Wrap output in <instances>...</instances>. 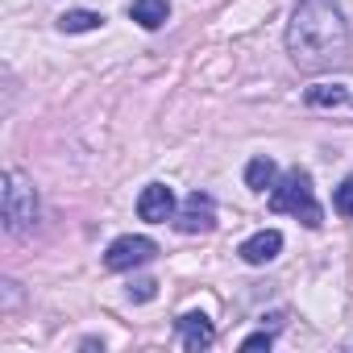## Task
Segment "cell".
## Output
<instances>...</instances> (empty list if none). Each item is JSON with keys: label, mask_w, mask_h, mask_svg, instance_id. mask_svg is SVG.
<instances>
[{"label": "cell", "mask_w": 353, "mask_h": 353, "mask_svg": "<svg viewBox=\"0 0 353 353\" xmlns=\"http://www.w3.org/2000/svg\"><path fill=\"white\" fill-rule=\"evenodd\" d=\"M287 50L303 71H324L349 54V26L332 0H299L287 26Z\"/></svg>", "instance_id": "1"}, {"label": "cell", "mask_w": 353, "mask_h": 353, "mask_svg": "<svg viewBox=\"0 0 353 353\" xmlns=\"http://www.w3.org/2000/svg\"><path fill=\"white\" fill-rule=\"evenodd\" d=\"M270 208L274 212H291L295 221H303L307 229H320L324 225V216H320V204H316V196H312V174L307 170H287L283 179L274 183V192H270Z\"/></svg>", "instance_id": "2"}, {"label": "cell", "mask_w": 353, "mask_h": 353, "mask_svg": "<svg viewBox=\"0 0 353 353\" xmlns=\"http://www.w3.org/2000/svg\"><path fill=\"white\" fill-rule=\"evenodd\" d=\"M34 221H38V192L21 170H9L5 174V229L26 233L34 229Z\"/></svg>", "instance_id": "3"}, {"label": "cell", "mask_w": 353, "mask_h": 353, "mask_svg": "<svg viewBox=\"0 0 353 353\" xmlns=\"http://www.w3.org/2000/svg\"><path fill=\"white\" fill-rule=\"evenodd\" d=\"M158 258V245L150 237H117L104 254V266L108 270H133V266H145Z\"/></svg>", "instance_id": "4"}, {"label": "cell", "mask_w": 353, "mask_h": 353, "mask_svg": "<svg viewBox=\"0 0 353 353\" xmlns=\"http://www.w3.org/2000/svg\"><path fill=\"white\" fill-rule=\"evenodd\" d=\"M174 229L179 233H212L216 229V204L208 192H192L183 208L174 212Z\"/></svg>", "instance_id": "5"}, {"label": "cell", "mask_w": 353, "mask_h": 353, "mask_svg": "<svg viewBox=\"0 0 353 353\" xmlns=\"http://www.w3.org/2000/svg\"><path fill=\"white\" fill-rule=\"evenodd\" d=\"M137 216L150 221V225L174 221V192H170L166 183H150V188L141 192V200H137Z\"/></svg>", "instance_id": "6"}, {"label": "cell", "mask_w": 353, "mask_h": 353, "mask_svg": "<svg viewBox=\"0 0 353 353\" xmlns=\"http://www.w3.org/2000/svg\"><path fill=\"white\" fill-rule=\"evenodd\" d=\"M212 341H216V328H212V320H208L204 312L179 316V345H183L188 353H200V349H208Z\"/></svg>", "instance_id": "7"}, {"label": "cell", "mask_w": 353, "mask_h": 353, "mask_svg": "<svg viewBox=\"0 0 353 353\" xmlns=\"http://www.w3.org/2000/svg\"><path fill=\"white\" fill-rule=\"evenodd\" d=\"M279 250H283V233H279V229H262V233H254L250 241H241L237 254H241L250 266H266V262L279 258Z\"/></svg>", "instance_id": "8"}, {"label": "cell", "mask_w": 353, "mask_h": 353, "mask_svg": "<svg viewBox=\"0 0 353 353\" xmlns=\"http://www.w3.org/2000/svg\"><path fill=\"white\" fill-rule=\"evenodd\" d=\"M129 17H133L141 30H158V26H166L170 5H166V0H133V5H129Z\"/></svg>", "instance_id": "9"}, {"label": "cell", "mask_w": 353, "mask_h": 353, "mask_svg": "<svg viewBox=\"0 0 353 353\" xmlns=\"http://www.w3.org/2000/svg\"><path fill=\"white\" fill-rule=\"evenodd\" d=\"M274 179H279V166H274V158H266V154H258V158L245 166V188H250V192H266V188H274Z\"/></svg>", "instance_id": "10"}, {"label": "cell", "mask_w": 353, "mask_h": 353, "mask_svg": "<svg viewBox=\"0 0 353 353\" xmlns=\"http://www.w3.org/2000/svg\"><path fill=\"white\" fill-rule=\"evenodd\" d=\"M100 26H104V17L92 13V9H67L59 17V30L63 34H88V30H100Z\"/></svg>", "instance_id": "11"}, {"label": "cell", "mask_w": 353, "mask_h": 353, "mask_svg": "<svg viewBox=\"0 0 353 353\" xmlns=\"http://www.w3.org/2000/svg\"><path fill=\"white\" fill-rule=\"evenodd\" d=\"M307 104L312 108H341V104H349V88H341V83H316V88H307Z\"/></svg>", "instance_id": "12"}, {"label": "cell", "mask_w": 353, "mask_h": 353, "mask_svg": "<svg viewBox=\"0 0 353 353\" xmlns=\"http://www.w3.org/2000/svg\"><path fill=\"white\" fill-rule=\"evenodd\" d=\"M332 208L341 212V216H353V174L336 188V196H332Z\"/></svg>", "instance_id": "13"}, {"label": "cell", "mask_w": 353, "mask_h": 353, "mask_svg": "<svg viewBox=\"0 0 353 353\" xmlns=\"http://www.w3.org/2000/svg\"><path fill=\"white\" fill-rule=\"evenodd\" d=\"M154 295H158V283H154V279H137V283L129 287V299H133V303H150Z\"/></svg>", "instance_id": "14"}, {"label": "cell", "mask_w": 353, "mask_h": 353, "mask_svg": "<svg viewBox=\"0 0 353 353\" xmlns=\"http://www.w3.org/2000/svg\"><path fill=\"white\" fill-rule=\"evenodd\" d=\"M270 341H274V332H266V328H262V332L245 336V341H241V349H270Z\"/></svg>", "instance_id": "15"}]
</instances>
